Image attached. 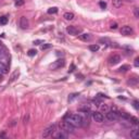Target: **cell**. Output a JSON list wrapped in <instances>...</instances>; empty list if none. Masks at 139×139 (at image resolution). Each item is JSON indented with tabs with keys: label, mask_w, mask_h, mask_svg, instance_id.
<instances>
[{
	"label": "cell",
	"mask_w": 139,
	"mask_h": 139,
	"mask_svg": "<svg viewBox=\"0 0 139 139\" xmlns=\"http://www.w3.org/2000/svg\"><path fill=\"white\" fill-rule=\"evenodd\" d=\"M8 23V17L7 16H1L0 17V25H6Z\"/></svg>",
	"instance_id": "cell-19"
},
{
	"label": "cell",
	"mask_w": 139,
	"mask_h": 139,
	"mask_svg": "<svg viewBox=\"0 0 139 139\" xmlns=\"http://www.w3.org/2000/svg\"><path fill=\"white\" fill-rule=\"evenodd\" d=\"M66 32L68 33L70 35L76 36V35H79L82 31H80V28H77V27H75V26H67Z\"/></svg>",
	"instance_id": "cell-7"
},
{
	"label": "cell",
	"mask_w": 139,
	"mask_h": 139,
	"mask_svg": "<svg viewBox=\"0 0 139 139\" xmlns=\"http://www.w3.org/2000/svg\"><path fill=\"white\" fill-rule=\"evenodd\" d=\"M50 47H51L50 43H46V45H42V46H41V49H42V50H46V49H49Z\"/></svg>",
	"instance_id": "cell-28"
},
{
	"label": "cell",
	"mask_w": 139,
	"mask_h": 139,
	"mask_svg": "<svg viewBox=\"0 0 139 139\" xmlns=\"http://www.w3.org/2000/svg\"><path fill=\"white\" fill-rule=\"evenodd\" d=\"M121 34L124 35V36H129V35L133 34V28L130 26H128V25H125V26H123L121 28Z\"/></svg>",
	"instance_id": "cell-9"
},
{
	"label": "cell",
	"mask_w": 139,
	"mask_h": 139,
	"mask_svg": "<svg viewBox=\"0 0 139 139\" xmlns=\"http://www.w3.org/2000/svg\"><path fill=\"white\" fill-rule=\"evenodd\" d=\"M74 128H75L74 126H72L71 124H68L67 122H65V121L63 123L60 124V130H63V131H65V133H67V134L74 133Z\"/></svg>",
	"instance_id": "cell-2"
},
{
	"label": "cell",
	"mask_w": 139,
	"mask_h": 139,
	"mask_svg": "<svg viewBox=\"0 0 139 139\" xmlns=\"http://www.w3.org/2000/svg\"><path fill=\"white\" fill-rule=\"evenodd\" d=\"M54 135V137L56 138H58V139H63V138H67V136H68V134L67 133H65V131H63V130H59V133H57V134H53Z\"/></svg>",
	"instance_id": "cell-11"
},
{
	"label": "cell",
	"mask_w": 139,
	"mask_h": 139,
	"mask_svg": "<svg viewBox=\"0 0 139 139\" xmlns=\"http://www.w3.org/2000/svg\"><path fill=\"white\" fill-rule=\"evenodd\" d=\"M41 43H43V40L41 39H37L34 41V45H41Z\"/></svg>",
	"instance_id": "cell-29"
},
{
	"label": "cell",
	"mask_w": 139,
	"mask_h": 139,
	"mask_svg": "<svg viewBox=\"0 0 139 139\" xmlns=\"http://www.w3.org/2000/svg\"><path fill=\"white\" fill-rule=\"evenodd\" d=\"M65 65V60L64 59H58L57 61H54L52 64L50 65L51 70H58V68H61Z\"/></svg>",
	"instance_id": "cell-5"
},
{
	"label": "cell",
	"mask_w": 139,
	"mask_h": 139,
	"mask_svg": "<svg viewBox=\"0 0 139 139\" xmlns=\"http://www.w3.org/2000/svg\"><path fill=\"white\" fill-rule=\"evenodd\" d=\"M28 118H30V115H28V114L24 116V121H23V122H24L25 124H26V123H28Z\"/></svg>",
	"instance_id": "cell-33"
},
{
	"label": "cell",
	"mask_w": 139,
	"mask_h": 139,
	"mask_svg": "<svg viewBox=\"0 0 139 139\" xmlns=\"http://www.w3.org/2000/svg\"><path fill=\"white\" fill-rule=\"evenodd\" d=\"M19 24H20V27L22 28V30H26V28H28L30 22H28V20H27L25 16H21V17H20Z\"/></svg>",
	"instance_id": "cell-8"
},
{
	"label": "cell",
	"mask_w": 139,
	"mask_h": 139,
	"mask_svg": "<svg viewBox=\"0 0 139 139\" xmlns=\"http://www.w3.org/2000/svg\"><path fill=\"white\" fill-rule=\"evenodd\" d=\"M5 57H7V52L3 49H0V59H2Z\"/></svg>",
	"instance_id": "cell-24"
},
{
	"label": "cell",
	"mask_w": 139,
	"mask_h": 139,
	"mask_svg": "<svg viewBox=\"0 0 139 139\" xmlns=\"http://www.w3.org/2000/svg\"><path fill=\"white\" fill-rule=\"evenodd\" d=\"M89 50L92 51V52H96V51L99 50V46H98V45H90L89 46Z\"/></svg>",
	"instance_id": "cell-17"
},
{
	"label": "cell",
	"mask_w": 139,
	"mask_h": 139,
	"mask_svg": "<svg viewBox=\"0 0 139 139\" xmlns=\"http://www.w3.org/2000/svg\"><path fill=\"white\" fill-rule=\"evenodd\" d=\"M23 5H24L23 0H17V1H15V6L16 7H21V6H23Z\"/></svg>",
	"instance_id": "cell-26"
},
{
	"label": "cell",
	"mask_w": 139,
	"mask_h": 139,
	"mask_svg": "<svg viewBox=\"0 0 139 139\" xmlns=\"http://www.w3.org/2000/svg\"><path fill=\"white\" fill-rule=\"evenodd\" d=\"M128 68H129L128 65H123V66L120 67V72H126Z\"/></svg>",
	"instance_id": "cell-23"
},
{
	"label": "cell",
	"mask_w": 139,
	"mask_h": 139,
	"mask_svg": "<svg viewBox=\"0 0 139 139\" xmlns=\"http://www.w3.org/2000/svg\"><path fill=\"white\" fill-rule=\"evenodd\" d=\"M134 64H135V66H137V67L139 66V58H136V59H135V63Z\"/></svg>",
	"instance_id": "cell-32"
},
{
	"label": "cell",
	"mask_w": 139,
	"mask_h": 139,
	"mask_svg": "<svg viewBox=\"0 0 139 139\" xmlns=\"http://www.w3.org/2000/svg\"><path fill=\"white\" fill-rule=\"evenodd\" d=\"M48 14H54V13H57L58 12V8H56V7H53V8H50L48 9Z\"/></svg>",
	"instance_id": "cell-20"
},
{
	"label": "cell",
	"mask_w": 139,
	"mask_h": 139,
	"mask_svg": "<svg viewBox=\"0 0 139 139\" xmlns=\"http://www.w3.org/2000/svg\"><path fill=\"white\" fill-rule=\"evenodd\" d=\"M74 13H72V12H65L64 13V15H63V17L66 21H72L73 19H74Z\"/></svg>",
	"instance_id": "cell-15"
},
{
	"label": "cell",
	"mask_w": 139,
	"mask_h": 139,
	"mask_svg": "<svg viewBox=\"0 0 139 139\" xmlns=\"http://www.w3.org/2000/svg\"><path fill=\"white\" fill-rule=\"evenodd\" d=\"M130 136L133 137V138H138V137H139V130H138V129H134V130L130 133Z\"/></svg>",
	"instance_id": "cell-18"
},
{
	"label": "cell",
	"mask_w": 139,
	"mask_h": 139,
	"mask_svg": "<svg viewBox=\"0 0 139 139\" xmlns=\"http://www.w3.org/2000/svg\"><path fill=\"white\" fill-rule=\"evenodd\" d=\"M36 53H37V51H36L35 49H30L28 50V52H27V54L30 57H34V56H36Z\"/></svg>",
	"instance_id": "cell-21"
},
{
	"label": "cell",
	"mask_w": 139,
	"mask_h": 139,
	"mask_svg": "<svg viewBox=\"0 0 139 139\" xmlns=\"http://www.w3.org/2000/svg\"><path fill=\"white\" fill-rule=\"evenodd\" d=\"M64 121L67 122L68 124H71V125L74 127L83 126V119L79 114H71V113L68 112L67 114L64 116Z\"/></svg>",
	"instance_id": "cell-1"
},
{
	"label": "cell",
	"mask_w": 139,
	"mask_h": 139,
	"mask_svg": "<svg viewBox=\"0 0 139 139\" xmlns=\"http://www.w3.org/2000/svg\"><path fill=\"white\" fill-rule=\"evenodd\" d=\"M0 73L1 74L8 73V56L0 59Z\"/></svg>",
	"instance_id": "cell-3"
},
{
	"label": "cell",
	"mask_w": 139,
	"mask_h": 139,
	"mask_svg": "<svg viewBox=\"0 0 139 139\" xmlns=\"http://www.w3.org/2000/svg\"><path fill=\"white\" fill-rule=\"evenodd\" d=\"M133 104H134V108L136 109V110H138V109H139V107H138V101H137V100H135Z\"/></svg>",
	"instance_id": "cell-31"
},
{
	"label": "cell",
	"mask_w": 139,
	"mask_h": 139,
	"mask_svg": "<svg viewBox=\"0 0 139 139\" xmlns=\"http://www.w3.org/2000/svg\"><path fill=\"white\" fill-rule=\"evenodd\" d=\"M99 6L101 7V8H102V9H105V8H107V3H105V2H103V1H101V2H99Z\"/></svg>",
	"instance_id": "cell-30"
},
{
	"label": "cell",
	"mask_w": 139,
	"mask_h": 139,
	"mask_svg": "<svg viewBox=\"0 0 139 139\" xmlns=\"http://www.w3.org/2000/svg\"><path fill=\"white\" fill-rule=\"evenodd\" d=\"M129 121H130V122L133 123V124H135V125H137V124L139 123V122H138V119H137V118H134V116H130Z\"/></svg>",
	"instance_id": "cell-22"
},
{
	"label": "cell",
	"mask_w": 139,
	"mask_h": 139,
	"mask_svg": "<svg viewBox=\"0 0 139 139\" xmlns=\"http://www.w3.org/2000/svg\"><path fill=\"white\" fill-rule=\"evenodd\" d=\"M92 119H94L95 122L102 123V122H103V120H104V116H103V114H102L101 112H94L92 113Z\"/></svg>",
	"instance_id": "cell-6"
},
{
	"label": "cell",
	"mask_w": 139,
	"mask_h": 139,
	"mask_svg": "<svg viewBox=\"0 0 139 139\" xmlns=\"http://www.w3.org/2000/svg\"><path fill=\"white\" fill-rule=\"evenodd\" d=\"M0 46H1V41H0Z\"/></svg>",
	"instance_id": "cell-36"
},
{
	"label": "cell",
	"mask_w": 139,
	"mask_h": 139,
	"mask_svg": "<svg viewBox=\"0 0 139 139\" xmlns=\"http://www.w3.org/2000/svg\"><path fill=\"white\" fill-rule=\"evenodd\" d=\"M99 108H100V112H101V113H107V112L110 111V107H109L108 104H102V103H100Z\"/></svg>",
	"instance_id": "cell-14"
},
{
	"label": "cell",
	"mask_w": 139,
	"mask_h": 139,
	"mask_svg": "<svg viewBox=\"0 0 139 139\" xmlns=\"http://www.w3.org/2000/svg\"><path fill=\"white\" fill-rule=\"evenodd\" d=\"M1 80H2V74L0 73V82H1Z\"/></svg>",
	"instance_id": "cell-35"
},
{
	"label": "cell",
	"mask_w": 139,
	"mask_h": 139,
	"mask_svg": "<svg viewBox=\"0 0 139 139\" xmlns=\"http://www.w3.org/2000/svg\"><path fill=\"white\" fill-rule=\"evenodd\" d=\"M77 96H79L78 94H73V95H71V96L68 97V101H73V100H74V99H75V98L77 97Z\"/></svg>",
	"instance_id": "cell-25"
},
{
	"label": "cell",
	"mask_w": 139,
	"mask_h": 139,
	"mask_svg": "<svg viewBox=\"0 0 139 139\" xmlns=\"http://www.w3.org/2000/svg\"><path fill=\"white\" fill-rule=\"evenodd\" d=\"M20 76V71L17 70V71H14L13 72V74L11 75V77H10V83H12L14 82V80H16V78Z\"/></svg>",
	"instance_id": "cell-16"
},
{
	"label": "cell",
	"mask_w": 139,
	"mask_h": 139,
	"mask_svg": "<svg viewBox=\"0 0 139 139\" xmlns=\"http://www.w3.org/2000/svg\"><path fill=\"white\" fill-rule=\"evenodd\" d=\"M135 17H136V19H138V17H139V14H138V9L136 8V9H135Z\"/></svg>",
	"instance_id": "cell-34"
},
{
	"label": "cell",
	"mask_w": 139,
	"mask_h": 139,
	"mask_svg": "<svg viewBox=\"0 0 139 139\" xmlns=\"http://www.w3.org/2000/svg\"><path fill=\"white\" fill-rule=\"evenodd\" d=\"M112 6L116 9L121 8L123 6V0H112Z\"/></svg>",
	"instance_id": "cell-13"
},
{
	"label": "cell",
	"mask_w": 139,
	"mask_h": 139,
	"mask_svg": "<svg viewBox=\"0 0 139 139\" xmlns=\"http://www.w3.org/2000/svg\"><path fill=\"white\" fill-rule=\"evenodd\" d=\"M120 61H121V57L119 56V54H113V56H111V57L109 58V63L111 64V65L118 64Z\"/></svg>",
	"instance_id": "cell-10"
},
{
	"label": "cell",
	"mask_w": 139,
	"mask_h": 139,
	"mask_svg": "<svg viewBox=\"0 0 139 139\" xmlns=\"http://www.w3.org/2000/svg\"><path fill=\"white\" fill-rule=\"evenodd\" d=\"M110 28H111V30H116V28H118V23H116V22L112 23L111 26H110Z\"/></svg>",
	"instance_id": "cell-27"
},
{
	"label": "cell",
	"mask_w": 139,
	"mask_h": 139,
	"mask_svg": "<svg viewBox=\"0 0 139 139\" xmlns=\"http://www.w3.org/2000/svg\"><path fill=\"white\" fill-rule=\"evenodd\" d=\"M56 128H57V126L54 125V124H53V125L48 126L45 130H43L42 137H43V138H48V137H50V136H52V135L54 134V131H56Z\"/></svg>",
	"instance_id": "cell-4"
},
{
	"label": "cell",
	"mask_w": 139,
	"mask_h": 139,
	"mask_svg": "<svg viewBox=\"0 0 139 139\" xmlns=\"http://www.w3.org/2000/svg\"><path fill=\"white\" fill-rule=\"evenodd\" d=\"M79 39L83 40V41H89L91 39V35L90 34H87V33H84V34H79Z\"/></svg>",
	"instance_id": "cell-12"
}]
</instances>
